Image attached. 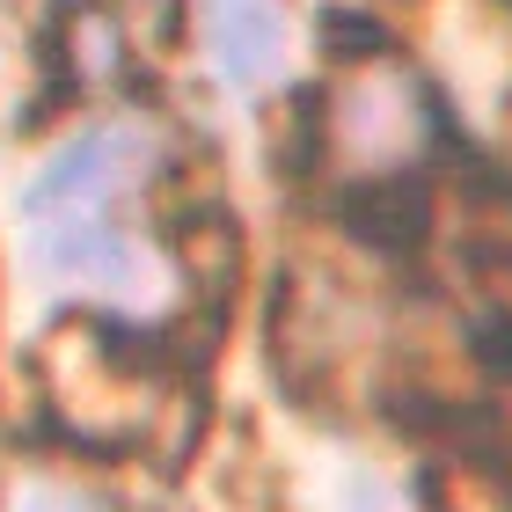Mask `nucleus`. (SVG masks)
Wrapping results in <instances>:
<instances>
[{
	"mask_svg": "<svg viewBox=\"0 0 512 512\" xmlns=\"http://www.w3.org/2000/svg\"><path fill=\"white\" fill-rule=\"evenodd\" d=\"M476 359H483V374H491V381H512V308L476 330Z\"/></svg>",
	"mask_w": 512,
	"mask_h": 512,
	"instance_id": "obj_4",
	"label": "nucleus"
},
{
	"mask_svg": "<svg viewBox=\"0 0 512 512\" xmlns=\"http://www.w3.org/2000/svg\"><path fill=\"white\" fill-rule=\"evenodd\" d=\"M8 512H96V505H88L81 491H66V483H15Z\"/></svg>",
	"mask_w": 512,
	"mask_h": 512,
	"instance_id": "obj_3",
	"label": "nucleus"
},
{
	"mask_svg": "<svg viewBox=\"0 0 512 512\" xmlns=\"http://www.w3.org/2000/svg\"><path fill=\"white\" fill-rule=\"evenodd\" d=\"M139 161V139L132 132H88L81 147H66L52 169H44V183L30 191V220L52 235V227H74V220H103V205L125 191Z\"/></svg>",
	"mask_w": 512,
	"mask_h": 512,
	"instance_id": "obj_1",
	"label": "nucleus"
},
{
	"mask_svg": "<svg viewBox=\"0 0 512 512\" xmlns=\"http://www.w3.org/2000/svg\"><path fill=\"white\" fill-rule=\"evenodd\" d=\"M344 512H388V498H381V491H374V483H366V476H359V483H352V491H344Z\"/></svg>",
	"mask_w": 512,
	"mask_h": 512,
	"instance_id": "obj_5",
	"label": "nucleus"
},
{
	"mask_svg": "<svg viewBox=\"0 0 512 512\" xmlns=\"http://www.w3.org/2000/svg\"><path fill=\"white\" fill-rule=\"evenodd\" d=\"M205 37H213L220 74L256 88L286 59V8L278 0H205Z\"/></svg>",
	"mask_w": 512,
	"mask_h": 512,
	"instance_id": "obj_2",
	"label": "nucleus"
}]
</instances>
